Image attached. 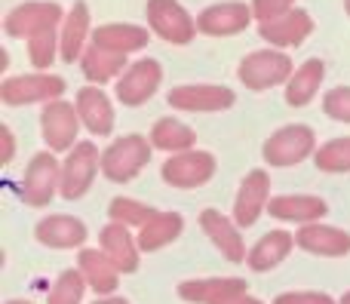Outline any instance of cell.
I'll use <instances>...</instances> for the list:
<instances>
[{
    "mask_svg": "<svg viewBox=\"0 0 350 304\" xmlns=\"http://www.w3.org/2000/svg\"><path fill=\"white\" fill-rule=\"evenodd\" d=\"M90 34V6L83 3V0H77V3L68 10L65 22H62V31H59V53H62V61H68V65H74V61L83 59V43Z\"/></svg>",
    "mask_w": 350,
    "mask_h": 304,
    "instance_id": "cell-23",
    "label": "cell"
},
{
    "mask_svg": "<svg viewBox=\"0 0 350 304\" xmlns=\"http://www.w3.org/2000/svg\"><path fill=\"white\" fill-rule=\"evenodd\" d=\"M80 71L86 80L92 83H108V80H120V74L126 71V55L123 53H111L102 46H86L83 59H80Z\"/></svg>",
    "mask_w": 350,
    "mask_h": 304,
    "instance_id": "cell-28",
    "label": "cell"
},
{
    "mask_svg": "<svg viewBox=\"0 0 350 304\" xmlns=\"http://www.w3.org/2000/svg\"><path fill=\"white\" fill-rule=\"evenodd\" d=\"M185 231V219L178 212H154L145 225L139 227V249L142 252H157L163 246H170L172 240L181 237Z\"/></svg>",
    "mask_w": 350,
    "mask_h": 304,
    "instance_id": "cell-25",
    "label": "cell"
},
{
    "mask_svg": "<svg viewBox=\"0 0 350 304\" xmlns=\"http://www.w3.org/2000/svg\"><path fill=\"white\" fill-rule=\"evenodd\" d=\"M323 111H326L332 120L350 123V86H335L323 96Z\"/></svg>",
    "mask_w": 350,
    "mask_h": 304,
    "instance_id": "cell-35",
    "label": "cell"
},
{
    "mask_svg": "<svg viewBox=\"0 0 350 304\" xmlns=\"http://www.w3.org/2000/svg\"><path fill=\"white\" fill-rule=\"evenodd\" d=\"M163 182L170 188H203L212 176H215V157L209 151H185V154H172L163 163Z\"/></svg>",
    "mask_w": 350,
    "mask_h": 304,
    "instance_id": "cell-12",
    "label": "cell"
},
{
    "mask_svg": "<svg viewBox=\"0 0 350 304\" xmlns=\"http://www.w3.org/2000/svg\"><path fill=\"white\" fill-rule=\"evenodd\" d=\"M65 16L68 12L53 0H28V3H18L16 10L6 12L3 31L16 40H31L34 34L59 28V22H65Z\"/></svg>",
    "mask_w": 350,
    "mask_h": 304,
    "instance_id": "cell-5",
    "label": "cell"
},
{
    "mask_svg": "<svg viewBox=\"0 0 350 304\" xmlns=\"http://www.w3.org/2000/svg\"><path fill=\"white\" fill-rule=\"evenodd\" d=\"M240 292H249L246 280L240 277H203V280H185L178 286V295L191 304H218Z\"/></svg>",
    "mask_w": 350,
    "mask_h": 304,
    "instance_id": "cell-22",
    "label": "cell"
},
{
    "mask_svg": "<svg viewBox=\"0 0 350 304\" xmlns=\"http://www.w3.org/2000/svg\"><path fill=\"white\" fill-rule=\"evenodd\" d=\"M258 34L271 43L273 49H289V46H301L310 34H314V18L304 10H292L283 18L258 25Z\"/></svg>",
    "mask_w": 350,
    "mask_h": 304,
    "instance_id": "cell-17",
    "label": "cell"
},
{
    "mask_svg": "<svg viewBox=\"0 0 350 304\" xmlns=\"http://www.w3.org/2000/svg\"><path fill=\"white\" fill-rule=\"evenodd\" d=\"M292 10H295V0H252V16L258 18V25L283 18Z\"/></svg>",
    "mask_w": 350,
    "mask_h": 304,
    "instance_id": "cell-36",
    "label": "cell"
},
{
    "mask_svg": "<svg viewBox=\"0 0 350 304\" xmlns=\"http://www.w3.org/2000/svg\"><path fill=\"white\" fill-rule=\"evenodd\" d=\"M218 304H265V301L255 299V295H249V292H240V295H230V299H224Z\"/></svg>",
    "mask_w": 350,
    "mask_h": 304,
    "instance_id": "cell-39",
    "label": "cell"
},
{
    "mask_svg": "<svg viewBox=\"0 0 350 304\" xmlns=\"http://www.w3.org/2000/svg\"><path fill=\"white\" fill-rule=\"evenodd\" d=\"M295 74V65L292 59L283 53V49H255L249 53L246 59L240 61L237 68V77L243 80V86L252 92H265V89H273L280 83H289V77Z\"/></svg>",
    "mask_w": 350,
    "mask_h": 304,
    "instance_id": "cell-2",
    "label": "cell"
},
{
    "mask_svg": "<svg viewBox=\"0 0 350 304\" xmlns=\"http://www.w3.org/2000/svg\"><path fill=\"white\" fill-rule=\"evenodd\" d=\"M145 12L151 31L172 46H185L197 37V18H191V12L178 0H148Z\"/></svg>",
    "mask_w": 350,
    "mask_h": 304,
    "instance_id": "cell-6",
    "label": "cell"
},
{
    "mask_svg": "<svg viewBox=\"0 0 350 304\" xmlns=\"http://www.w3.org/2000/svg\"><path fill=\"white\" fill-rule=\"evenodd\" d=\"M6 304H31V301H18V299H16V301H6Z\"/></svg>",
    "mask_w": 350,
    "mask_h": 304,
    "instance_id": "cell-42",
    "label": "cell"
},
{
    "mask_svg": "<svg viewBox=\"0 0 350 304\" xmlns=\"http://www.w3.org/2000/svg\"><path fill=\"white\" fill-rule=\"evenodd\" d=\"M102 169V154L92 141H77L68 151L65 163H62V184L59 194L65 200H80L96 182V172Z\"/></svg>",
    "mask_w": 350,
    "mask_h": 304,
    "instance_id": "cell-4",
    "label": "cell"
},
{
    "mask_svg": "<svg viewBox=\"0 0 350 304\" xmlns=\"http://www.w3.org/2000/svg\"><path fill=\"white\" fill-rule=\"evenodd\" d=\"M83 292H86V277L80 274V268H68L59 274L55 286L49 289V299L46 304H80L83 301Z\"/></svg>",
    "mask_w": 350,
    "mask_h": 304,
    "instance_id": "cell-33",
    "label": "cell"
},
{
    "mask_svg": "<svg viewBox=\"0 0 350 304\" xmlns=\"http://www.w3.org/2000/svg\"><path fill=\"white\" fill-rule=\"evenodd\" d=\"M267 212L280 221H295V225H314L329 212L326 200L314 194H280L271 197Z\"/></svg>",
    "mask_w": 350,
    "mask_h": 304,
    "instance_id": "cell-19",
    "label": "cell"
},
{
    "mask_svg": "<svg viewBox=\"0 0 350 304\" xmlns=\"http://www.w3.org/2000/svg\"><path fill=\"white\" fill-rule=\"evenodd\" d=\"M314 163L320 172H350V135L320 145L314 154Z\"/></svg>",
    "mask_w": 350,
    "mask_h": 304,
    "instance_id": "cell-31",
    "label": "cell"
},
{
    "mask_svg": "<svg viewBox=\"0 0 350 304\" xmlns=\"http://www.w3.org/2000/svg\"><path fill=\"white\" fill-rule=\"evenodd\" d=\"M267 203H271V176L265 169L246 172L234 200V221L240 227H252L261 212H267Z\"/></svg>",
    "mask_w": 350,
    "mask_h": 304,
    "instance_id": "cell-14",
    "label": "cell"
},
{
    "mask_svg": "<svg viewBox=\"0 0 350 304\" xmlns=\"http://www.w3.org/2000/svg\"><path fill=\"white\" fill-rule=\"evenodd\" d=\"M273 304H335L326 292H283L273 299Z\"/></svg>",
    "mask_w": 350,
    "mask_h": 304,
    "instance_id": "cell-37",
    "label": "cell"
},
{
    "mask_svg": "<svg viewBox=\"0 0 350 304\" xmlns=\"http://www.w3.org/2000/svg\"><path fill=\"white\" fill-rule=\"evenodd\" d=\"M252 3H240V0H224V3L206 6L197 16V31L209 37H234L249 28L252 22Z\"/></svg>",
    "mask_w": 350,
    "mask_h": 304,
    "instance_id": "cell-13",
    "label": "cell"
},
{
    "mask_svg": "<svg viewBox=\"0 0 350 304\" xmlns=\"http://www.w3.org/2000/svg\"><path fill=\"white\" fill-rule=\"evenodd\" d=\"M154 212H157V209H151L148 203H142V200H133V197H114L111 206H108L111 221L126 225V227H142Z\"/></svg>",
    "mask_w": 350,
    "mask_h": 304,
    "instance_id": "cell-32",
    "label": "cell"
},
{
    "mask_svg": "<svg viewBox=\"0 0 350 304\" xmlns=\"http://www.w3.org/2000/svg\"><path fill=\"white\" fill-rule=\"evenodd\" d=\"M345 10H347V16H350V0H345Z\"/></svg>",
    "mask_w": 350,
    "mask_h": 304,
    "instance_id": "cell-43",
    "label": "cell"
},
{
    "mask_svg": "<svg viewBox=\"0 0 350 304\" xmlns=\"http://www.w3.org/2000/svg\"><path fill=\"white\" fill-rule=\"evenodd\" d=\"M341 304H350V292H345V295H341Z\"/></svg>",
    "mask_w": 350,
    "mask_h": 304,
    "instance_id": "cell-41",
    "label": "cell"
},
{
    "mask_svg": "<svg viewBox=\"0 0 350 304\" xmlns=\"http://www.w3.org/2000/svg\"><path fill=\"white\" fill-rule=\"evenodd\" d=\"M74 105H77L80 123L92 135H108L114 129V108H111V98L102 92V86H83Z\"/></svg>",
    "mask_w": 350,
    "mask_h": 304,
    "instance_id": "cell-20",
    "label": "cell"
},
{
    "mask_svg": "<svg viewBox=\"0 0 350 304\" xmlns=\"http://www.w3.org/2000/svg\"><path fill=\"white\" fill-rule=\"evenodd\" d=\"M80 274L86 277V286L98 295H111L120 286V271L102 249H80Z\"/></svg>",
    "mask_w": 350,
    "mask_h": 304,
    "instance_id": "cell-26",
    "label": "cell"
},
{
    "mask_svg": "<svg viewBox=\"0 0 350 304\" xmlns=\"http://www.w3.org/2000/svg\"><path fill=\"white\" fill-rule=\"evenodd\" d=\"M102 252L117 264L120 274H133V271H139V252L142 249H139V240L129 234L126 225L111 221V225L102 227Z\"/></svg>",
    "mask_w": 350,
    "mask_h": 304,
    "instance_id": "cell-24",
    "label": "cell"
},
{
    "mask_svg": "<svg viewBox=\"0 0 350 304\" xmlns=\"http://www.w3.org/2000/svg\"><path fill=\"white\" fill-rule=\"evenodd\" d=\"M151 145L166 154H185V151H193L197 133L187 123L175 120V117H160L151 126Z\"/></svg>",
    "mask_w": 350,
    "mask_h": 304,
    "instance_id": "cell-30",
    "label": "cell"
},
{
    "mask_svg": "<svg viewBox=\"0 0 350 304\" xmlns=\"http://www.w3.org/2000/svg\"><path fill=\"white\" fill-rule=\"evenodd\" d=\"M65 77L59 74H49V71H34V74H16V77H6L0 83V98L12 108L18 105H46L62 98L65 92Z\"/></svg>",
    "mask_w": 350,
    "mask_h": 304,
    "instance_id": "cell-3",
    "label": "cell"
},
{
    "mask_svg": "<svg viewBox=\"0 0 350 304\" xmlns=\"http://www.w3.org/2000/svg\"><path fill=\"white\" fill-rule=\"evenodd\" d=\"M0 141H3V154H0V160H3V163H12V157H16V139H12L10 126H0Z\"/></svg>",
    "mask_w": 350,
    "mask_h": 304,
    "instance_id": "cell-38",
    "label": "cell"
},
{
    "mask_svg": "<svg viewBox=\"0 0 350 304\" xmlns=\"http://www.w3.org/2000/svg\"><path fill=\"white\" fill-rule=\"evenodd\" d=\"M326 77V65L323 59H308L304 65L295 68V74L286 83V102L292 108H304L308 102H314V96L320 92V83Z\"/></svg>",
    "mask_w": 350,
    "mask_h": 304,
    "instance_id": "cell-27",
    "label": "cell"
},
{
    "mask_svg": "<svg viewBox=\"0 0 350 304\" xmlns=\"http://www.w3.org/2000/svg\"><path fill=\"white\" fill-rule=\"evenodd\" d=\"M295 243L301 246L310 255H323V258H341L350 252V234L332 225H301V231L295 234Z\"/></svg>",
    "mask_w": 350,
    "mask_h": 304,
    "instance_id": "cell-18",
    "label": "cell"
},
{
    "mask_svg": "<svg viewBox=\"0 0 350 304\" xmlns=\"http://www.w3.org/2000/svg\"><path fill=\"white\" fill-rule=\"evenodd\" d=\"M96 304H129L126 299H102V301H96Z\"/></svg>",
    "mask_w": 350,
    "mask_h": 304,
    "instance_id": "cell-40",
    "label": "cell"
},
{
    "mask_svg": "<svg viewBox=\"0 0 350 304\" xmlns=\"http://www.w3.org/2000/svg\"><path fill=\"white\" fill-rule=\"evenodd\" d=\"M148 40H151L148 28L129 25V22H108V25H98V28L92 31V46H102V49L123 53V55L145 49Z\"/></svg>",
    "mask_w": 350,
    "mask_h": 304,
    "instance_id": "cell-21",
    "label": "cell"
},
{
    "mask_svg": "<svg viewBox=\"0 0 350 304\" xmlns=\"http://www.w3.org/2000/svg\"><path fill=\"white\" fill-rule=\"evenodd\" d=\"M151 139H145V135L139 133H129L123 135V139H114L108 148L102 151V172L108 182H133L135 176H139L142 169L148 166V160H151Z\"/></svg>",
    "mask_w": 350,
    "mask_h": 304,
    "instance_id": "cell-1",
    "label": "cell"
},
{
    "mask_svg": "<svg viewBox=\"0 0 350 304\" xmlns=\"http://www.w3.org/2000/svg\"><path fill=\"white\" fill-rule=\"evenodd\" d=\"M166 102H170V108H178V111L209 114V111L234 108L237 96H234V89L218 86V83H185V86H175V89H170Z\"/></svg>",
    "mask_w": 350,
    "mask_h": 304,
    "instance_id": "cell-11",
    "label": "cell"
},
{
    "mask_svg": "<svg viewBox=\"0 0 350 304\" xmlns=\"http://www.w3.org/2000/svg\"><path fill=\"white\" fill-rule=\"evenodd\" d=\"M200 227L206 231V237L215 243V249L221 252L228 262H234V264H243L249 258V252H246V243H243V234L237 231V221L234 219H228V215H221L218 209H203L200 212Z\"/></svg>",
    "mask_w": 350,
    "mask_h": 304,
    "instance_id": "cell-15",
    "label": "cell"
},
{
    "mask_svg": "<svg viewBox=\"0 0 350 304\" xmlns=\"http://www.w3.org/2000/svg\"><path fill=\"white\" fill-rule=\"evenodd\" d=\"M292 246H295V237H292L289 231H271V234H265L252 249H249L246 264L252 271H258V274L261 271H271V268H277L286 255H289Z\"/></svg>",
    "mask_w": 350,
    "mask_h": 304,
    "instance_id": "cell-29",
    "label": "cell"
},
{
    "mask_svg": "<svg viewBox=\"0 0 350 304\" xmlns=\"http://www.w3.org/2000/svg\"><path fill=\"white\" fill-rule=\"evenodd\" d=\"M28 59L31 65L37 68V71H49V65H53L55 59H62L59 53V31L49 28L43 31V34H34L28 40Z\"/></svg>",
    "mask_w": 350,
    "mask_h": 304,
    "instance_id": "cell-34",
    "label": "cell"
},
{
    "mask_svg": "<svg viewBox=\"0 0 350 304\" xmlns=\"http://www.w3.org/2000/svg\"><path fill=\"white\" fill-rule=\"evenodd\" d=\"M163 83V68L154 59H139L135 65H129L126 71L120 74V80L114 83V96L120 105L126 108H139L145 105L154 92Z\"/></svg>",
    "mask_w": 350,
    "mask_h": 304,
    "instance_id": "cell-9",
    "label": "cell"
},
{
    "mask_svg": "<svg viewBox=\"0 0 350 304\" xmlns=\"http://www.w3.org/2000/svg\"><path fill=\"white\" fill-rule=\"evenodd\" d=\"M62 184V163L49 151H40L31 157L22 178V200L28 206H49Z\"/></svg>",
    "mask_w": 350,
    "mask_h": 304,
    "instance_id": "cell-10",
    "label": "cell"
},
{
    "mask_svg": "<svg viewBox=\"0 0 350 304\" xmlns=\"http://www.w3.org/2000/svg\"><path fill=\"white\" fill-rule=\"evenodd\" d=\"M77 133H80V114L77 105L55 98L46 102L40 111V135L46 141L49 151H71L77 145Z\"/></svg>",
    "mask_w": 350,
    "mask_h": 304,
    "instance_id": "cell-8",
    "label": "cell"
},
{
    "mask_svg": "<svg viewBox=\"0 0 350 304\" xmlns=\"http://www.w3.org/2000/svg\"><path fill=\"white\" fill-rule=\"evenodd\" d=\"M34 237L37 243L49 246V249H80L90 237V231L74 215H46L43 221H37Z\"/></svg>",
    "mask_w": 350,
    "mask_h": 304,
    "instance_id": "cell-16",
    "label": "cell"
},
{
    "mask_svg": "<svg viewBox=\"0 0 350 304\" xmlns=\"http://www.w3.org/2000/svg\"><path fill=\"white\" fill-rule=\"evenodd\" d=\"M317 154V135L308 123H289L265 141V160L271 166H298Z\"/></svg>",
    "mask_w": 350,
    "mask_h": 304,
    "instance_id": "cell-7",
    "label": "cell"
}]
</instances>
